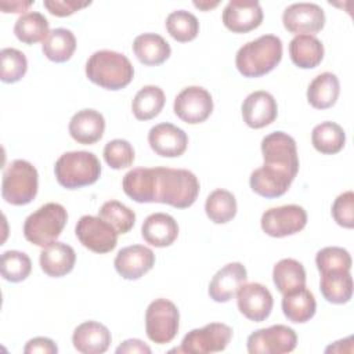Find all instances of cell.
Listing matches in <instances>:
<instances>
[{
	"label": "cell",
	"mask_w": 354,
	"mask_h": 354,
	"mask_svg": "<svg viewBox=\"0 0 354 354\" xmlns=\"http://www.w3.org/2000/svg\"><path fill=\"white\" fill-rule=\"evenodd\" d=\"M264 163L252 171L249 184L253 192L264 198L282 196L299 171L296 141L283 131H274L261 140Z\"/></svg>",
	"instance_id": "1"
},
{
	"label": "cell",
	"mask_w": 354,
	"mask_h": 354,
	"mask_svg": "<svg viewBox=\"0 0 354 354\" xmlns=\"http://www.w3.org/2000/svg\"><path fill=\"white\" fill-rule=\"evenodd\" d=\"M153 202L170 205L176 209L192 206L199 194L196 176L187 169L153 167Z\"/></svg>",
	"instance_id": "2"
},
{
	"label": "cell",
	"mask_w": 354,
	"mask_h": 354,
	"mask_svg": "<svg viewBox=\"0 0 354 354\" xmlns=\"http://www.w3.org/2000/svg\"><path fill=\"white\" fill-rule=\"evenodd\" d=\"M86 76L94 84L105 90H122L134 77L130 59L112 50H100L90 55L86 62Z\"/></svg>",
	"instance_id": "3"
},
{
	"label": "cell",
	"mask_w": 354,
	"mask_h": 354,
	"mask_svg": "<svg viewBox=\"0 0 354 354\" xmlns=\"http://www.w3.org/2000/svg\"><path fill=\"white\" fill-rule=\"evenodd\" d=\"M282 59V40L275 35H263L243 44L235 57L238 72L245 77L270 73Z\"/></svg>",
	"instance_id": "4"
},
{
	"label": "cell",
	"mask_w": 354,
	"mask_h": 354,
	"mask_svg": "<svg viewBox=\"0 0 354 354\" xmlns=\"http://www.w3.org/2000/svg\"><path fill=\"white\" fill-rule=\"evenodd\" d=\"M54 174L61 187L77 189L91 185L100 178L101 163L93 152L71 151L57 159Z\"/></svg>",
	"instance_id": "5"
},
{
	"label": "cell",
	"mask_w": 354,
	"mask_h": 354,
	"mask_svg": "<svg viewBox=\"0 0 354 354\" xmlns=\"http://www.w3.org/2000/svg\"><path fill=\"white\" fill-rule=\"evenodd\" d=\"M66 221L68 213L61 203H44L26 217L24 223V236L28 242L46 248L57 241Z\"/></svg>",
	"instance_id": "6"
},
{
	"label": "cell",
	"mask_w": 354,
	"mask_h": 354,
	"mask_svg": "<svg viewBox=\"0 0 354 354\" xmlns=\"http://www.w3.org/2000/svg\"><path fill=\"white\" fill-rule=\"evenodd\" d=\"M39 188V174L36 167L24 159L12 160L3 171L1 196L14 206L30 203Z\"/></svg>",
	"instance_id": "7"
},
{
	"label": "cell",
	"mask_w": 354,
	"mask_h": 354,
	"mask_svg": "<svg viewBox=\"0 0 354 354\" xmlns=\"http://www.w3.org/2000/svg\"><path fill=\"white\" fill-rule=\"evenodd\" d=\"M180 326V313L177 306L167 299H155L145 311V332L151 342L156 344L170 343Z\"/></svg>",
	"instance_id": "8"
},
{
	"label": "cell",
	"mask_w": 354,
	"mask_h": 354,
	"mask_svg": "<svg viewBox=\"0 0 354 354\" xmlns=\"http://www.w3.org/2000/svg\"><path fill=\"white\" fill-rule=\"evenodd\" d=\"M232 337V328L223 322H212L202 328L189 330L176 348L177 353L189 354H210L227 348Z\"/></svg>",
	"instance_id": "9"
},
{
	"label": "cell",
	"mask_w": 354,
	"mask_h": 354,
	"mask_svg": "<svg viewBox=\"0 0 354 354\" xmlns=\"http://www.w3.org/2000/svg\"><path fill=\"white\" fill-rule=\"evenodd\" d=\"M296 344V332L281 324L254 330L246 343L250 354H285L293 351Z\"/></svg>",
	"instance_id": "10"
},
{
	"label": "cell",
	"mask_w": 354,
	"mask_h": 354,
	"mask_svg": "<svg viewBox=\"0 0 354 354\" xmlns=\"http://www.w3.org/2000/svg\"><path fill=\"white\" fill-rule=\"evenodd\" d=\"M307 224V213L299 205H283L266 210L261 216V230L272 238L297 234Z\"/></svg>",
	"instance_id": "11"
},
{
	"label": "cell",
	"mask_w": 354,
	"mask_h": 354,
	"mask_svg": "<svg viewBox=\"0 0 354 354\" xmlns=\"http://www.w3.org/2000/svg\"><path fill=\"white\" fill-rule=\"evenodd\" d=\"M79 242L94 253L112 252L118 245V232L98 216H82L75 227Z\"/></svg>",
	"instance_id": "12"
},
{
	"label": "cell",
	"mask_w": 354,
	"mask_h": 354,
	"mask_svg": "<svg viewBox=\"0 0 354 354\" xmlns=\"http://www.w3.org/2000/svg\"><path fill=\"white\" fill-rule=\"evenodd\" d=\"M174 113L188 124L205 122L213 112V98L210 93L201 86L183 88L173 104Z\"/></svg>",
	"instance_id": "13"
},
{
	"label": "cell",
	"mask_w": 354,
	"mask_h": 354,
	"mask_svg": "<svg viewBox=\"0 0 354 354\" xmlns=\"http://www.w3.org/2000/svg\"><path fill=\"white\" fill-rule=\"evenodd\" d=\"M285 29L295 35H314L325 26V12L315 3H293L282 14Z\"/></svg>",
	"instance_id": "14"
},
{
	"label": "cell",
	"mask_w": 354,
	"mask_h": 354,
	"mask_svg": "<svg viewBox=\"0 0 354 354\" xmlns=\"http://www.w3.org/2000/svg\"><path fill=\"white\" fill-rule=\"evenodd\" d=\"M236 304L248 319L261 322L271 314L274 299L271 292L259 282L243 283L236 292Z\"/></svg>",
	"instance_id": "15"
},
{
	"label": "cell",
	"mask_w": 354,
	"mask_h": 354,
	"mask_svg": "<svg viewBox=\"0 0 354 354\" xmlns=\"http://www.w3.org/2000/svg\"><path fill=\"white\" fill-rule=\"evenodd\" d=\"M224 26L234 33H246L260 26L263 10L256 0H231L223 10Z\"/></svg>",
	"instance_id": "16"
},
{
	"label": "cell",
	"mask_w": 354,
	"mask_h": 354,
	"mask_svg": "<svg viewBox=\"0 0 354 354\" xmlns=\"http://www.w3.org/2000/svg\"><path fill=\"white\" fill-rule=\"evenodd\" d=\"M155 264L153 252L144 245H130L120 249L115 257L116 272L129 281H134L152 270Z\"/></svg>",
	"instance_id": "17"
},
{
	"label": "cell",
	"mask_w": 354,
	"mask_h": 354,
	"mask_svg": "<svg viewBox=\"0 0 354 354\" xmlns=\"http://www.w3.org/2000/svg\"><path fill=\"white\" fill-rule=\"evenodd\" d=\"M148 142L156 155L163 158H177L185 152L188 147V136L183 129L165 122L149 130Z\"/></svg>",
	"instance_id": "18"
},
{
	"label": "cell",
	"mask_w": 354,
	"mask_h": 354,
	"mask_svg": "<svg viewBox=\"0 0 354 354\" xmlns=\"http://www.w3.org/2000/svg\"><path fill=\"white\" fill-rule=\"evenodd\" d=\"M243 122L252 129L271 124L278 115V105L272 94L264 90L250 93L242 102Z\"/></svg>",
	"instance_id": "19"
},
{
	"label": "cell",
	"mask_w": 354,
	"mask_h": 354,
	"mask_svg": "<svg viewBox=\"0 0 354 354\" xmlns=\"http://www.w3.org/2000/svg\"><path fill=\"white\" fill-rule=\"evenodd\" d=\"M246 279L248 271L242 263H228L213 275L207 293L214 301L227 303L236 295Z\"/></svg>",
	"instance_id": "20"
},
{
	"label": "cell",
	"mask_w": 354,
	"mask_h": 354,
	"mask_svg": "<svg viewBox=\"0 0 354 354\" xmlns=\"http://www.w3.org/2000/svg\"><path fill=\"white\" fill-rule=\"evenodd\" d=\"M111 342L109 329L97 321H86L77 325L72 335L73 347L82 354H102L109 348Z\"/></svg>",
	"instance_id": "21"
},
{
	"label": "cell",
	"mask_w": 354,
	"mask_h": 354,
	"mask_svg": "<svg viewBox=\"0 0 354 354\" xmlns=\"http://www.w3.org/2000/svg\"><path fill=\"white\" fill-rule=\"evenodd\" d=\"M71 137L83 145H91L100 141L105 130V119L95 109H82L76 112L68 126Z\"/></svg>",
	"instance_id": "22"
},
{
	"label": "cell",
	"mask_w": 354,
	"mask_h": 354,
	"mask_svg": "<svg viewBox=\"0 0 354 354\" xmlns=\"http://www.w3.org/2000/svg\"><path fill=\"white\" fill-rule=\"evenodd\" d=\"M39 261L44 274L53 278H61L73 270L76 253L72 246L55 241L43 248Z\"/></svg>",
	"instance_id": "23"
},
{
	"label": "cell",
	"mask_w": 354,
	"mask_h": 354,
	"mask_svg": "<svg viewBox=\"0 0 354 354\" xmlns=\"http://www.w3.org/2000/svg\"><path fill=\"white\" fill-rule=\"evenodd\" d=\"M141 235L147 243L155 248H166L177 239L178 224L167 213H152L144 220Z\"/></svg>",
	"instance_id": "24"
},
{
	"label": "cell",
	"mask_w": 354,
	"mask_h": 354,
	"mask_svg": "<svg viewBox=\"0 0 354 354\" xmlns=\"http://www.w3.org/2000/svg\"><path fill=\"white\" fill-rule=\"evenodd\" d=\"M282 311L290 322L304 324L310 321L317 311V301L313 292L301 286L282 295Z\"/></svg>",
	"instance_id": "25"
},
{
	"label": "cell",
	"mask_w": 354,
	"mask_h": 354,
	"mask_svg": "<svg viewBox=\"0 0 354 354\" xmlns=\"http://www.w3.org/2000/svg\"><path fill=\"white\" fill-rule=\"evenodd\" d=\"M324 44L314 35H296L289 43L292 62L301 69H311L321 64L324 58Z\"/></svg>",
	"instance_id": "26"
},
{
	"label": "cell",
	"mask_w": 354,
	"mask_h": 354,
	"mask_svg": "<svg viewBox=\"0 0 354 354\" xmlns=\"http://www.w3.org/2000/svg\"><path fill=\"white\" fill-rule=\"evenodd\" d=\"M133 51L137 59L147 66L163 64L171 54L170 44L158 33L138 35L133 41Z\"/></svg>",
	"instance_id": "27"
},
{
	"label": "cell",
	"mask_w": 354,
	"mask_h": 354,
	"mask_svg": "<svg viewBox=\"0 0 354 354\" xmlns=\"http://www.w3.org/2000/svg\"><path fill=\"white\" fill-rule=\"evenodd\" d=\"M340 83L335 73L324 72L313 79L307 88V101L315 109H328L337 101Z\"/></svg>",
	"instance_id": "28"
},
{
	"label": "cell",
	"mask_w": 354,
	"mask_h": 354,
	"mask_svg": "<svg viewBox=\"0 0 354 354\" xmlns=\"http://www.w3.org/2000/svg\"><path fill=\"white\" fill-rule=\"evenodd\" d=\"M153 167H136L122 180L124 194L138 203H153Z\"/></svg>",
	"instance_id": "29"
},
{
	"label": "cell",
	"mask_w": 354,
	"mask_h": 354,
	"mask_svg": "<svg viewBox=\"0 0 354 354\" xmlns=\"http://www.w3.org/2000/svg\"><path fill=\"white\" fill-rule=\"evenodd\" d=\"M319 290L324 299L332 304H344L353 296V277L350 271L321 272Z\"/></svg>",
	"instance_id": "30"
},
{
	"label": "cell",
	"mask_w": 354,
	"mask_h": 354,
	"mask_svg": "<svg viewBox=\"0 0 354 354\" xmlns=\"http://www.w3.org/2000/svg\"><path fill=\"white\" fill-rule=\"evenodd\" d=\"M76 50L75 35L65 28H55L50 30L41 43L43 54L53 62H66L72 58Z\"/></svg>",
	"instance_id": "31"
},
{
	"label": "cell",
	"mask_w": 354,
	"mask_h": 354,
	"mask_svg": "<svg viewBox=\"0 0 354 354\" xmlns=\"http://www.w3.org/2000/svg\"><path fill=\"white\" fill-rule=\"evenodd\" d=\"M166 102L163 90L159 86L148 84L137 91L131 101V111L136 119L149 120L160 113Z\"/></svg>",
	"instance_id": "32"
},
{
	"label": "cell",
	"mask_w": 354,
	"mask_h": 354,
	"mask_svg": "<svg viewBox=\"0 0 354 354\" xmlns=\"http://www.w3.org/2000/svg\"><path fill=\"white\" fill-rule=\"evenodd\" d=\"M50 33L48 19L37 11H28L22 14L14 25V35L25 44H35L41 41Z\"/></svg>",
	"instance_id": "33"
},
{
	"label": "cell",
	"mask_w": 354,
	"mask_h": 354,
	"mask_svg": "<svg viewBox=\"0 0 354 354\" xmlns=\"http://www.w3.org/2000/svg\"><path fill=\"white\" fill-rule=\"evenodd\" d=\"M272 281L278 292L285 295L293 289L306 286V270L295 259H282L272 268Z\"/></svg>",
	"instance_id": "34"
},
{
	"label": "cell",
	"mask_w": 354,
	"mask_h": 354,
	"mask_svg": "<svg viewBox=\"0 0 354 354\" xmlns=\"http://www.w3.org/2000/svg\"><path fill=\"white\" fill-rule=\"evenodd\" d=\"M311 142L318 152L333 155L343 149L346 133L343 127L335 122H322L313 129Z\"/></svg>",
	"instance_id": "35"
},
{
	"label": "cell",
	"mask_w": 354,
	"mask_h": 354,
	"mask_svg": "<svg viewBox=\"0 0 354 354\" xmlns=\"http://www.w3.org/2000/svg\"><path fill=\"white\" fill-rule=\"evenodd\" d=\"M205 212L214 224H225L236 214V199L232 192L217 188L207 195Z\"/></svg>",
	"instance_id": "36"
},
{
	"label": "cell",
	"mask_w": 354,
	"mask_h": 354,
	"mask_svg": "<svg viewBox=\"0 0 354 354\" xmlns=\"http://www.w3.org/2000/svg\"><path fill=\"white\" fill-rule=\"evenodd\" d=\"M165 24L169 35L180 43L191 41L199 33L198 18L192 12L185 10L171 11L167 15Z\"/></svg>",
	"instance_id": "37"
},
{
	"label": "cell",
	"mask_w": 354,
	"mask_h": 354,
	"mask_svg": "<svg viewBox=\"0 0 354 354\" xmlns=\"http://www.w3.org/2000/svg\"><path fill=\"white\" fill-rule=\"evenodd\" d=\"M98 217L112 225L118 234L129 232L136 224V213L119 201L105 202L98 210Z\"/></svg>",
	"instance_id": "38"
},
{
	"label": "cell",
	"mask_w": 354,
	"mask_h": 354,
	"mask_svg": "<svg viewBox=\"0 0 354 354\" xmlns=\"http://www.w3.org/2000/svg\"><path fill=\"white\" fill-rule=\"evenodd\" d=\"M32 271V261L29 256L19 250H7L1 254L0 272L8 282L25 281Z\"/></svg>",
	"instance_id": "39"
},
{
	"label": "cell",
	"mask_w": 354,
	"mask_h": 354,
	"mask_svg": "<svg viewBox=\"0 0 354 354\" xmlns=\"http://www.w3.org/2000/svg\"><path fill=\"white\" fill-rule=\"evenodd\" d=\"M0 79L4 83L19 82L28 71V59L25 54L12 47L0 51Z\"/></svg>",
	"instance_id": "40"
},
{
	"label": "cell",
	"mask_w": 354,
	"mask_h": 354,
	"mask_svg": "<svg viewBox=\"0 0 354 354\" xmlns=\"http://www.w3.org/2000/svg\"><path fill=\"white\" fill-rule=\"evenodd\" d=\"M315 264L319 272L326 271H350L351 256L350 253L339 246H326L321 249L315 256Z\"/></svg>",
	"instance_id": "41"
},
{
	"label": "cell",
	"mask_w": 354,
	"mask_h": 354,
	"mask_svg": "<svg viewBox=\"0 0 354 354\" xmlns=\"http://www.w3.org/2000/svg\"><path fill=\"white\" fill-rule=\"evenodd\" d=\"M133 145L122 138H115L104 147V159L111 169L120 170L129 167L134 162Z\"/></svg>",
	"instance_id": "42"
},
{
	"label": "cell",
	"mask_w": 354,
	"mask_h": 354,
	"mask_svg": "<svg viewBox=\"0 0 354 354\" xmlns=\"http://www.w3.org/2000/svg\"><path fill=\"white\" fill-rule=\"evenodd\" d=\"M333 220L344 228L354 227V194L353 191H346L340 194L332 205Z\"/></svg>",
	"instance_id": "43"
},
{
	"label": "cell",
	"mask_w": 354,
	"mask_h": 354,
	"mask_svg": "<svg viewBox=\"0 0 354 354\" xmlns=\"http://www.w3.org/2000/svg\"><path fill=\"white\" fill-rule=\"evenodd\" d=\"M91 1H77V0H44L43 6L50 14L55 17H69L76 11L88 7Z\"/></svg>",
	"instance_id": "44"
},
{
	"label": "cell",
	"mask_w": 354,
	"mask_h": 354,
	"mask_svg": "<svg viewBox=\"0 0 354 354\" xmlns=\"http://www.w3.org/2000/svg\"><path fill=\"white\" fill-rule=\"evenodd\" d=\"M24 353L25 354H57L58 353V347L57 344L48 339V337H33L30 339L25 347H24Z\"/></svg>",
	"instance_id": "45"
},
{
	"label": "cell",
	"mask_w": 354,
	"mask_h": 354,
	"mask_svg": "<svg viewBox=\"0 0 354 354\" xmlns=\"http://www.w3.org/2000/svg\"><path fill=\"white\" fill-rule=\"evenodd\" d=\"M116 354H151V348L138 339H127L118 346Z\"/></svg>",
	"instance_id": "46"
},
{
	"label": "cell",
	"mask_w": 354,
	"mask_h": 354,
	"mask_svg": "<svg viewBox=\"0 0 354 354\" xmlns=\"http://www.w3.org/2000/svg\"><path fill=\"white\" fill-rule=\"evenodd\" d=\"M35 1H1L0 8L3 12H22L26 11Z\"/></svg>",
	"instance_id": "47"
},
{
	"label": "cell",
	"mask_w": 354,
	"mask_h": 354,
	"mask_svg": "<svg viewBox=\"0 0 354 354\" xmlns=\"http://www.w3.org/2000/svg\"><path fill=\"white\" fill-rule=\"evenodd\" d=\"M220 1H194V6L202 11H209L214 7H217Z\"/></svg>",
	"instance_id": "48"
}]
</instances>
